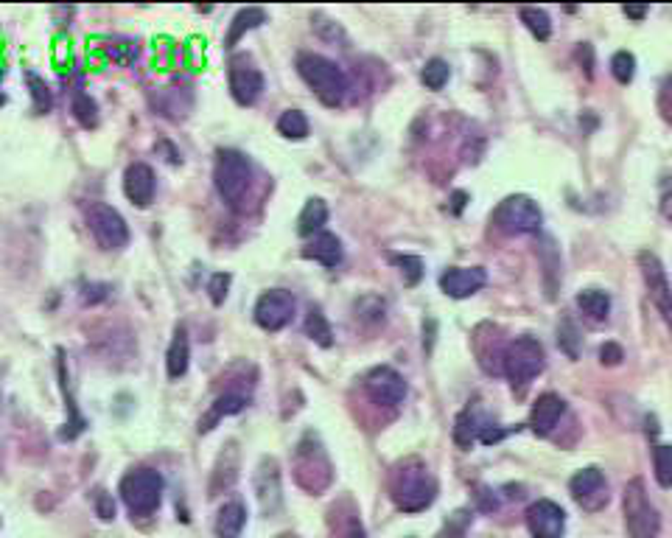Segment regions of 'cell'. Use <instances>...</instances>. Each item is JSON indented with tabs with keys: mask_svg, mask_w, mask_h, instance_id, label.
<instances>
[{
	"mask_svg": "<svg viewBox=\"0 0 672 538\" xmlns=\"http://www.w3.org/2000/svg\"><path fill=\"white\" fill-rule=\"evenodd\" d=\"M390 497L404 514H421L437 499V479L418 457H409L395 466L390 477Z\"/></svg>",
	"mask_w": 672,
	"mask_h": 538,
	"instance_id": "cell-1",
	"label": "cell"
},
{
	"mask_svg": "<svg viewBox=\"0 0 672 538\" xmlns=\"http://www.w3.org/2000/svg\"><path fill=\"white\" fill-rule=\"evenodd\" d=\"M292 471H295V479L305 494L317 497L325 488H331L333 466H331V457H328L322 441L314 432H305L297 441L295 454H292Z\"/></svg>",
	"mask_w": 672,
	"mask_h": 538,
	"instance_id": "cell-2",
	"label": "cell"
},
{
	"mask_svg": "<svg viewBox=\"0 0 672 538\" xmlns=\"http://www.w3.org/2000/svg\"><path fill=\"white\" fill-rule=\"evenodd\" d=\"M297 73L303 82L314 90V96L325 107H340L348 96V76L345 70L331 62L322 54H300L297 57Z\"/></svg>",
	"mask_w": 672,
	"mask_h": 538,
	"instance_id": "cell-3",
	"label": "cell"
},
{
	"mask_svg": "<svg viewBox=\"0 0 672 538\" xmlns=\"http://www.w3.org/2000/svg\"><path fill=\"white\" fill-rule=\"evenodd\" d=\"M213 183L227 208L241 211L250 194V186H252V166L247 155H241L236 149H222L216 158V169H213Z\"/></svg>",
	"mask_w": 672,
	"mask_h": 538,
	"instance_id": "cell-4",
	"label": "cell"
},
{
	"mask_svg": "<svg viewBox=\"0 0 672 538\" xmlns=\"http://www.w3.org/2000/svg\"><path fill=\"white\" fill-rule=\"evenodd\" d=\"M547 368L544 348L535 337H515L510 345H504L502 356V373L510 378L513 388H527V384Z\"/></svg>",
	"mask_w": 672,
	"mask_h": 538,
	"instance_id": "cell-5",
	"label": "cell"
},
{
	"mask_svg": "<svg viewBox=\"0 0 672 538\" xmlns=\"http://www.w3.org/2000/svg\"><path fill=\"white\" fill-rule=\"evenodd\" d=\"M622 507H625V527L631 538H658L661 530V516L656 505L648 497L644 479H631L622 494Z\"/></svg>",
	"mask_w": 672,
	"mask_h": 538,
	"instance_id": "cell-6",
	"label": "cell"
},
{
	"mask_svg": "<svg viewBox=\"0 0 672 538\" xmlns=\"http://www.w3.org/2000/svg\"><path fill=\"white\" fill-rule=\"evenodd\" d=\"M121 499L132 516H151L163 499V477L151 469H135L121 479Z\"/></svg>",
	"mask_w": 672,
	"mask_h": 538,
	"instance_id": "cell-7",
	"label": "cell"
},
{
	"mask_svg": "<svg viewBox=\"0 0 672 538\" xmlns=\"http://www.w3.org/2000/svg\"><path fill=\"white\" fill-rule=\"evenodd\" d=\"M544 216H540L538 202L524 196V194H513L507 199H502L494 211V224L502 230L504 236H527L535 233L540 227Z\"/></svg>",
	"mask_w": 672,
	"mask_h": 538,
	"instance_id": "cell-8",
	"label": "cell"
},
{
	"mask_svg": "<svg viewBox=\"0 0 672 538\" xmlns=\"http://www.w3.org/2000/svg\"><path fill=\"white\" fill-rule=\"evenodd\" d=\"M87 227L101 250H121L129 244L126 219L107 202H95L87 211Z\"/></svg>",
	"mask_w": 672,
	"mask_h": 538,
	"instance_id": "cell-9",
	"label": "cell"
},
{
	"mask_svg": "<svg viewBox=\"0 0 672 538\" xmlns=\"http://www.w3.org/2000/svg\"><path fill=\"white\" fill-rule=\"evenodd\" d=\"M639 269H641L644 287H648V295H650L653 305H656L658 315L664 317V323L672 331V284H669V278H667L664 264L658 261L656 252L644 250V252H639Z\"/></svg>",
	"mask_w": 672,
	"mask_h": 538,
	"instance_id": "cell-10",
	"label": "cell"
},
{
	"mask_svg": "<svg viewBox=\"0 0 672 538\" xmlns=\"http://www.w3.org/2000/svg\"><path fill=\"white\" fill-rule=\"evenodd\" d=\"M568 491H572V499L577 502V507H583L586 514H597L608 505V479L600 469H580L572 482H568Z\"/></svg>",
	"mask_w": 672,
	"mask_h": 538,
	"instance_id": "cell-11",
	"label": "cell"
},
{
	"mask_svg": "<svg viewBox=\"0 0 672 538\" xmlns=\"http://www.w3.org/2000/svg\"><path fill=\"white\" fill-rule=\"evenodd\" d=\"M295 295L286 289H269L258 297L255 303V323L261 325L264 331H280L286 328L295 317Z\"/></svg>",
	"mask_w": 672,
	"mask_h": 538,
	"instance_id": "cell-12",
	"label": "cell"
},
{
	"mask_svg": "<svg viewBox=\"0 0 672 538\" xmlns=\"http://www.w3.org/2000/svg\"><path fill=\"white\" fill-rule=\"evenodd\" d=\"M230 93L241 107H252L264 93V73L250 57H232L230 62Z\"/></svg>",
	"mask_w": 672,
	"mask_h": 538,
	"instance_id": "cell-13",
	"label": "cell"
},
{
	"mask_svg": "<svg viewBox=\"0 0 672 538\" xmlns=\"http://www.w3.org/2000/svg\"><path fill=\"white\" fill-rule=\"evenodd\" d=\"M365 393L378 406H398L406 398V381L398 370L381 365L365 376Z\"/></svg>",
	"mask_w": 672,
	"mask_h": 538,
	"instance_id": "cell-14",
	"label": "cell"
},
{
	"mask_svg": "<svg viewBox=\"0 0 672 538\" xmlns=\"http://www.w3.org/2000/svg\"><path fill=\"white\" fill-rule=\"evenodd\" d=\"M527 527L532 538H560L566 530L563 507L552 499H538L527 507Z\"/></svg>",
	"mask_w": 672,
	"mask_h": 538,
	"instance_id": "cell-15",
	"label": "cell"
},
{
	"mask_svg": "<svg viewBox=\"0 0 672 538\" xmlns=\"http://www.w3.org/2000/svg\"><path fill=\"white\" fill-rule=\"evenodd\" d=\"M255 494L258 505L267 516H275L283 505V488H280V469L275 457H264L255 471Z\"/></svg>",
	"mask_w": 672,
	"mask_h": 538,
	"instance_id": "cell-16",
	"label": "cell"
},
{
	"mask_svg": "<svg viewBox=\"0 0 672 538\" xmlns=\"http://www.w3.org/2000/svg\"><path fill=\"white\" fill-rule=\"evenodd\" d=\"M328 538H368L365 524H361L359 507L350 497L333 502L328 510Z\"/></svg>",
	"mask_w": 672,
	"mask_h": 538,
	"instance_id": "cell-17",
	"label": "cell"
},
{
	"mask_svg": "<svg viewBox=\"0 0 672 538\" xmlns=\"http://www.w3.org/2000/svg\"><path fill=\"white\" fill-rule=\"evenodd\" d=\"M485 284H487V272L482 267H454L440 275V289L454 300L477 295Z\"/></svg>",
	"mask_w": 672,
	"mask_h": 538,
	"instance_id": "cell-18",
	"label": "cell"
},
{
	"mask_svg": "<svg viewBox=\"0 0 672 538\" xmlns=\"http://www.w3.org/2000/svg\"><path fill=\"white\" fill-rule=\"evenodd\" d=\"M154 191H158V179H154L151 166L146 163H132L123 174V194L129 202L138 205V208H149L154 202Z\"/></svg>",
	"mask_w": 672,
	"mask_h": 538,
	"instance_id": "cell-19",
	"label": "cell"
},
{
	"mask_svg": "<svg viewBox=\"0 0 672 538\" xmlns=\"http://www.w3.org/2000/svg\"><path fill=\"white\" fill-rule=\"evenodd\" d=\"M566 413V401L555 393H544L538 396V401L532 404V413H530V429L535 434H549L558 421L563 418Z\"/></svg>",
	"mask_w": 672,
	"mask_h": 538,
	"instance_id": "cell-20",
	"label": "cell"
},
{
	"mask_svg": "<svg viewBox=\"0 0 672 538\" xmlns=\"http://www.w3.org/2000/svg\"><path fill=\"white\" fill-rule=\"evenodd\" d=\"M303 255L322 264V267H340L342 264V242L333 233H317L303 247Z\"/></svg>",
	"mask_w": 672,
	"mask_h": 538,
	"instance_id": "cell-21",
	"label": "cell"
},
{
	"mask_svg": "<svg viewBox=\"0 0 672 538\" xmlns=\"http://www.w3.org/2000/svg\"><path fill=\"white\" fill-rule=\"evenodd\" d=\"M191 365V342H188V331L186 325H179L174 331V340L168 345V356H166V368L171 378H183L188 373Z\"/></svg>",
	"mask_w": 672,
	"mask_h": 538,
	"instance_id": "cell-22",
	"label": "cell"
},
{
	"mask_svg": "<svg viewBox=\"0 0 672 538\" xmlns=\"http://www.w3.org/2000/svg\"><path fill=\"white\" fill-rule=\"evenodd\" d=\"M244 524H247V507H244V502L232 499V502H227V505L219 507L213 527H216L219 538H239L241 530H244Z\"/></svg>",
	"mask_w": 672,
	"mask_h": 538,
	"instance_id": "cell-23",
	"label": "cell"
},
{
	"mask_svg": "<svg viewBox=\"0 0 672 538\" xmlns=\"http://www.w3.org/2000/svg\"><path fill=\"white\" fill-rule=\"evenodd\" d=\"M264 23H267V12H264L261 6H247V9H241L236 17H232V23H230V32H227L224 45L232 48L247 32L258 29V25H264Z\"/></svg>",
	"mask_w": 672,
	"mask_h": 538,
	"instance_id": "cell-24",
	"label": "cell"
},
{
	"mask_svg": "<svg viewBox=\"0 0 672 538\" xmlns=\"http://www.w3.org/2000/svg\"><path fill=\"white\" fill-rule=\"evenodd\" d=\"M328 222V205L322 199H308L297 219V233L300 236H317L322 233V224Z\"/></svg>",
	"mask_w": 672,
	"mask_h": 538,
	"instance_id": "cell-25",
	"label": "cell"
},
{
	"mask_svg": "<svg viewBox=\"0 0 672 538\" xmlns=\"http://www.w3.org/2000/svg\"><path fill=\"white\" fill-rule=\"evenodd\" d=\"M247 406V398L244 396H239V393H227V396H219L216 398V404L211 406V413L204 415L202 421H199V432H211L222 418H227V415H236V413H241V409Z\"/></svg>",
	"mask_w": 672,
	"mask_h": 538,
	"instance_id": "cell-26",
	"label": "cell"
},
{
	"mask_svg": "<svg viewBox=\"0 0 672 538\" xmlns=\"http://www.w3.org/2000/svg\"><path fill=\"white\" fill-rule=\"evenodd\" d=\"M577 305L591 323H605L611 315V297L603 289H583L577 295Z\"/></svg>",
	"mask_w": 672,
	"mask_h": 538,
	"instance_id": "cell-27",
	"label": "cell"
},
{
	"mask_svg": "<svg viewBox=\"0 0 672 538\" xmlns=\"http://www.w3.org/2000/svg\"><path fill=\"white\" fill-rule=\"evenodd\" d=\"M59 381H62V393H65V401H68V413H70V418H68L65 429L59 432V438H62V441H73V438H79V434L85 432L87 421L79 415V409H76L73 396H70V390H68V373H65V359H62V351H59Z\"/></svg>",
	"mask_w": 672,
	"mask_h": 538,
	"instance_id": "cell-28",
	"label": "cell"
},
{
	"mask_svg": "<svg viewBox=\"0 0 672 538\" xmlns=\"http://www.w3.org/2000/svg\"><path fill=\"white\" fill-rule=\"evenodd\" d=\"M236 449H227V454H222L219 466H216V474H213V482H211V497H219L222 491H227L232 482H236Z\"/></svg>",
	"mask_w": 672,
	"mask_h": 538,
	"instance_id": "cell-29",
	"label": "cell"
},
{
	"mask_svg": "<svg viewBox=\"0 0 672 538\" xmlns=\"http://www.w3.org/2000/svg\"><path fill=\"white\" fill-rule=\"evenodd\" d=\"M519 14H522V23L530 29V34L535 37V40H549V34H552V20H549V14L540 9V6H522L519 9Z\"/></svg>",
	"mask_w": 672,
	"mask_h": 538,
	"instance_id": "cell-30",
	"label": "cell"
},
{
	"mask_svg": "<svg viewBox=\"0 0 672 538\" xmlns=\"http://www.w3.org/2000/svg\"><path fill=\"white\" fill-rule=\"evenodd\" d=\"M305 334L312 337L317 345H322V348H331V345H333V331H331V325H328V320H325V315H322L320 305H312V309H308V317H305Z\"/></svg>",
	"mask_w": 672,
	"mask_h": 538,
	"instance_id": "cell-31",
	"label": "cell"
},
{
	"mask_svg": "<svg viewBox=\"0 0 672 538\" xmlns=\"http://www.w3.org/2000/svg\"><path fill=\"white\" fill-rule=\"evenodd\" d=\"M482 429L485 426H479V421H477V415L471 413V409H465V413H459L457 421H454V443L462 446V449H471V443L479 438Z\"/></svg>",
	"mask_w": 672,
	"mask_h": 538,
	"instance_id": "cell-32",
	"label": "cell"
},
{
	"mask_svg": "<svg viewBox=\"0 0 672 538\" xmlns=\"http://www.w3.org/2000/svg\"><path fill=\"white\" fill-rule=\"evenodd\" d=\"M277 132L289 141H303L308 135V118L300 110H286L277 118Z\"/></svg>",
	"mask_w": 672,
	"mask_h": 538,
	"instance_id": "cell-33",
	"label": "cell"
},
{
	"mask_svg": "<svg viewBox=\"0 0 672 538\" xmlns=\"http://www.w3.org/2000/svg\"><path fill=\"white\" fill-rule=\"evenodd\" d=\"M449 76H451V68H449V62L440 59V57L429 59V62L423 65V70H421V79H423V85H426L429 90H443L446 82H449Z\"/></svg>",
	"mask_w": 672,
	"mask_h": 538,
	"instance_id": "cell-34",
	"label": "cell"
},
{
	"mask_svg": "<svg viewBox=\"0 0 672 538\" xmlns=\"http://www.w3.org/2000/svg\"><path fill=\"white\" fill-rule=\"evenodd\" d=\"M73 115H76V121L85 126V130H95V126H98V107H95V101L87 93H76L73 96Z\"/></svg>",
	"mask_w": 672,
	"mask_h": 538,
	"instance_id": "cell-35",
	"label": "cell"
},
{
	"mask_svg": "<svg viewBox=\"0 0 672 538\" xmlns=\"http://www.w3.org/2000/svg\"><path fill=\"white\" fill-rule=\"evenodd\" d=\"M653 471L661 488H672V446L653 449Z\"/></svg>",
	"mask_w": 672,
	"mask_h": 538,
	"instance_id": "cell-36",
	"label": "cell"
},
{
	"mask_svg": "<svg viewBox=\"0 0 672 538\" xmlns=\"http://www.w3.org/2000/svg\"><path fill=\"white\" fill-rule=\"evenodd\" d=\"M611 73H613V79L619 85H631L633 82V76H636V57L631 54V50H619V54H613Z\"/></svg>",
	"mask_w": 672,
	"mask_h": 538,
	"instance_id": "cell-37",
	"label": "cell"
},
{
	"mask_svg": "<svg viewBox=\"0 0 672 538\" xmlns=\"http://www.w3.org/2000/svg\"><path fill=\"white\" fill-rule=\"evenodd\" d=\"M393 264L401 267V275H404V284L406 287H418L421 284L423 261L418 259V255H393Z\"/></svg>",
	"mask_w": 672,
	"mask_h": 538,
	"instance_id": "cell-38",
	"label": "cell"
},
{
	"mask_svg": "<svg viewBox=\"0 0 672 538\" xmlns=\"http://www.w3.org/2000/svg\"><path fill=\"white\" fill-rule=\"evenodd\" d=\"M29 79V87H32V101H34V110L37 113H48L50 107H54V96H50V90H48V85L40 79L37 73H29L25 76Z\"/></svg>",
	"mask_w": 672,
	"mask_h": 538,
	"instance_id": "cell-39",
	"label": "cell"
},
{
	"mask_svg": "<svg viewBox=\"0 0 672 538\" xmlns=\"http://www.w3.org/2000/svg\"><path fill=\"white\" fill-rule=\"evenodd\" d=\"M104 57L113 59V62H118V65H129V62L138 57V45L135 42H118V40L113 42V40H107Z\"/></svg>",
	"mask_w": 672,
	"mask_h": 538,
	"instance_id": "cell-40",
	"label": "cell"
},
{
	"mask_svg": "<svg viewBox=\"0 0 672 538\" xmlns=\"http://www.w3.org/2000/svg\"><path fill=\"white\" fill-rule=\"evenodd\" d=\"M230 275L227 272H216V275H211V280H208V292H211V300H213V305H222L224 303V297H227V289H230Z\"/></svg>",
	"mask_w": 672,
	"mask_h": 538,
	"instance_id": "cell-41",
	"label": "cell"
},
{
	"mask_svg": "<svg viewBox=\"0 0 672 538\" xmlns=\"http://www.w3.org/2000/svg\"><path fill=\"white\" fill-rule=\"evenodd\" d=\"M558 342H560V348L568 353V356H577V331H575V325L568 323V320H563V325L558 328Z\"/></svg>",
	"mask_w": 672,
	"mask_h": 538,
	"instance_id": "cell-42",
	"label": "cell"
},
{
	"mask_svg": "<svg viewBox=\"0 0 672 538\" xmlns=\"http://www.w3.org/2000/svg\"><path fill=\"white\" fill-rule=\"evenodd\" d=\"M93 502H95V514L104 519V522H110V519H115V502H113V497L104 491V488H98L95 494H93Z\"/></svg>",
	"mask_w": 672,
	"mask_h": 538,
	"instance_id": "cell-43",
	"label": "cell"
},
{
	"mask_svg": "<svg viewBox=\"0 0 672 538\" xmlns=\"http://www.w3.org/2000/svg\"><path fill=\"white\" fill-rule=\"evenodd\" d=\"M110 297V287L107 284H87L85 289H82V300L85 303H101V300H107Z\"/></svg>",
	"mask_w": 672,
	"mask_h": 538,
	"instance_id": "cell-44",
	"label": "cell"
},
{
	"mask_svg": "<svg viewBox=\"0 0 672 538\" xmlns=\"http://www.w3.org/2000/svg\"><path fill=\"white\" fill-rule=\"evenodd\" d=\"M600 359H603V365H619L625 359V353H622V348H619L616 342H605L603 348H600Z\"/></svg>",
	"mask_w": 672,
	"mask_h": 538,
	"instance_id": "cell-45",
	"label": "cell"
},
{
	"mask_svg": "<svg viewBox=\"0 0 672 538\" xmlns=\"http://www.w3.org/2000/svg\"><path fill=\"white\" fill-rule=\"evenodd\" d=\"M661 216L672 222V177H667L661 186Z\"/></svg>",
	"mask_w": 672,
	"mask_h": 538,
	"instance_id": "cell-46",
	"label": "cell"
},
{
	"mask_svg": "<svg viewBox=\"0 0 672 538\" xmlns=\"http://www.w3.org/2000/svg\"><path fill=\"white\" fill-rule=\"evenodd\" d=\"M622 14L639 23V20H644V17L650 14V6H631V4H628V6H622Z\"/></svg>",
	"mask_w": 672,
	"mask_h": 538,
	"instance_id": "cell-47",
	"label": "cell"
},
{
	"mask_svg": "<svg viewBox=\"0 0 672 538\" xmlns=\"http://www.w3.org/2000/svg\"><path fill=\"white\" fill-rule=\"evenodd\" d=\"M669 96H672V76H669V79L664 82V87H661V98H669ZM661 113H664V118H667V121H672V105H669V107H664Z\"/></svg>",
	"mask_w": 672,
	"mask_h": 538,
	"instance_id": "cell-48",
	"label": "cell"
},
{
	"mask_svg": "<svg viewBox=\"0 0 672 538\" xmlns=\"http://www.w3.org/2000/svg\"><path fill=\"white\" fill-rule=\"evenodd\" d=\"M462 205H465V194H454V211L457 214L462 211Z\"/></svg>",
	"mask_w": 672,
	"mask_h": 538,
	"instance_id": "cell-49",
	"label": "cell"
},
{
	"mask_svg": "<svg viewBox=\"0 0 672 538\" xmlns=\"http://www.w3.org/2000/svg\"><path fill=\"white\" fill-rule=\"evenodd\" d=\"M4 76H6V70L4 68H0V82H4ZM6 105V96L4 93H0V107H4Z\"/></svg>",
	"mask_w": 672,
	"mask_h": 538,
	"instance_id": "cell-50",
	"label": "cell"
},
{
	"mask_svg": "<svg viewBox=\"0 0 672 538\" xmlns=\"http://www.w3.org/2000/svg\"><path fill=\"white\" fill-rule=\"evenodd\" d=\"M277 538H300V535H295V533H280Z\"/></svg>",
	"mask_w": 672,
	"mask_h": 538,
	"instance_id": "cell-51",
	"label": "cell"
}]
</instances>
